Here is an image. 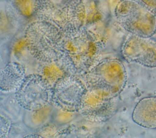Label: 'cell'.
<instances>
[{"mask_svg":"<svg viewBox=\"0 0 156 138\" xmlns=\"http://www.w3.org/2000/svg\"><path fill=\"white\" fill-rule=\"evenodd\" d=\"M127 81L124 64L116 58H105L92 66L85 73L87 88L99 90L118 97Z\"/></svg>","mask_w":156,"mask_h":138,"instance_id":"3957f363","label":"cell"},{"mask_svg":"<svg viewBox=\"0 0 156 138\" xmlns=\"http://www.w3.org/2000/svg\"><path fill=\"white\" fill-rule=\"evenodd\" d=\"M151 11L156 13V0H136Z\"/></svg>","mask_w":156,"mask_h":138,"instance_id":"d6986e66","label":"cell"},{"mask_svg":"<svg viewBox=\"0 0 156 138\" xmlns=\"http://www.w3.org/2000/svg\"><path fill=\"white\" fill-rule=\"evenodd\" d=\"M62 30L56 25L38 19L26 28L24 37L30 54L39 62L55 57L60 51Z\"/></svg>","mask_w":156,"mask_h":138,"instance_id":"7a4b0ae2","label":"cell"},{"mask_svg":"<svg viewBox=\"0 0 156 138\" xmlns=\"http://www.w3.org/2000/svg\"><path fill=\"white\" fill-rule=\"evenodd\" d=\"M38 19L49 22L62 31L74 27L70 2L58 5L51 0H37L35 15Z\"/></svg>","mask_w":156,"mask_h":138,"instance_id":"30bf717a","label":"cell"},{"mask_svg":"<svg viewBox=\"0 0 156 138\" xmlns=\"http://www.w3.org/2000/svg\"><path fill=\"white\" fill-rule=\"evenodd\" d=\"M60 48L80 74L85 73L93 66L101 51L85 27H72L62 31Z\"/></svg>","mask_w":156,"mask_h":138,"instance_id":"6da1fadb","label":"cell"},{"mask_svg":"<svg viewBox=\"0 0 156 138\" xmlns=\"http://www.w3.org/2000/svg\"><path fill=\"white\" fill-rule=\"evenodd\" d=\"M133 121L148 129H156V96H147L136 104L132 114Z\"/></svg>","mask_w":156,"mask_h":138,"instance_id":"4fadbf2b","label":"cell"},{"mask_svg":"<svg viewBox=\"0 0 156 138\" xmlns=\"http://www.w3.org/2000/svg\"><path fill=\"white\" fill-rule=\"evenodd\" d=\"M21 16L10 2H1V38L9 39L18 31L21 23Z\"/></svg>","mask_w":156,"mask_h":138,"instance_id":"9a60e30c","label":"cell"},{"mask_svg":"<svg viewBox=\"0 0 156 138\" xmlns=\"http://www.w3.org/2000/svg\"><path fill=\"white\" fill-rule=\"evenodd\" d=\"M49 106L37 110L31 111L32 113L30 116V123L34 126H40L43 124L51 115L52 110Z\"/></svg>","mask_w":156,"mask_h":138,"instance_id":"e0dca14e","label":"cell"},{"mask_svg":"<svg viewBox=\"0 0 156 138\" xmlns=\"http://www.w3.org/2000/svg\"><path fill=\"white\" fill-rule=\"evenodd\" d=\"M155 34H156V33H155Z\"/></svg>","mask_w":156,"mask_h":138,"instance_id":"44dd1931","label":"cell"},{"mask_svg":"<svg viewBox=\"0 0 156 138\" xmlns=\"http://www.w3.org/2000/svg\"><path fill=\"white\" fill-rule=\"evenodd\" d=\"M38 71L52 86L63 77L77 74L71 61L62 51L54 58L40 62Z\"/></svg>","mask_w":156,"mask_h":138,"instance_id":"7c38bea8","label":"cell"},{"mask_svg":"<svg viewBox=\"0 0 156 138\" xmlns=\"http://www.w3.org/2000/svg\"><path fill=\"white\" fill-rule=\"evenodd\" d=\"M10 120L3 114H1L0 120V136L1 137H6L8 136L10 129Z\"/></svg>","mask_w":156,"mask_h":138,"instance_id":"ac0fdd59","label":"cell"},{"mask_svg":"<svg viewBox=\"0 0 156 138\" xmlns=\"http://www.w3.org/2000/svg\"><path fill=\"white\" fill-rule=\"evenodd\" d=\"M86 28L101 51L114 50L119 46L121 47L127 36V31L118 22L115 16H104Z\"/></svg>","mask_w":156,"mask_h":138,"instance_id":"9c48e42d","label":"cell"},{"mask_svg":"<svg viewBox=\"0 0 156 138\" xmlns=\"http://www.w3.org/2000/svg\"><path fill=\"white\" fill-rule=\"evenodd\" d=\"M26 77V68L18 62H10L1 70L0 88L2 92H16Z\"/></svg>","mask_w":156,"mask_h":138,"instance_id":"5bb4252c","label":"cell"},{"mask_svg":"<svg viewBox=\"0 0 156 138\" xmlns=\"http://www.w3.org/2000/svg\"><path fill=\"white\" fill-rule=\"evenodd\" d=\"M87 90L86 85L76 74L63 77L53 85L52 104L66 112H79Z\"/></svg>","mask_w":156,"mask_h":138,"instance_id":"8992f818","label":"cell"},{"mask_svg":"<svg viewBox=\"0 0 156 138\" xmlns=\"http://www.w3.org/2000/svg\"><path fill=\"white\" fill-rule=\"evenodd\" d=\"M37 0H10V3L18 13L24 18L35 15Z\"/></svg>","mask_w":156,"mask_h":138,"instance_id":"2e32d148","label":"cell"},{"mask_svg":"<svg viewBox=\"0 0 156 138\" xmlns=\"http://www.w3.org/2000/svg\"><path fill=\"white\" fill-rule=\"evenodd\" d=\"M116 98L108 93L87 88L79 112L90 121L107 120L116 111Z\"/></svg>","mask_w":156,"mask_h":138,"instance_id":"52a82bcc","label":"cell"},{"mask_svg":"<svg viewBox=\"0 0 156 138\" xmlns=\"http://www.w3.org/2000/svg\"><path fill=\"white\" fill-rule=\"evenodd\" d=\"M53 86L40 74L26 76L15 92L17 104L27 111L37 110L52 104Z\"/></svg>","mask_w":156,"mask_h":138,"instance_id":"5b68a950","label":"cell"},{"mask_svg":"<svg viewBox=\"0 0 156 138\" xmlns=\"http://www.w3.org/2000/svg\"><path fill=\"white\" fill-rule=\"evenodd\" d=\"M74 27H87L105 16L99 0H72L70 2Z\"/></svg>","mask_w":156,"mask_h":138,"instance_id":"8fae6325","label":"cell"},{"mask_svg":"<svg viewBox=\"0 0 156 138\" xmlns=\"http://www.w3.org/2000/svg\"><path fill=\"white\" fill-rule=\"evenodd\" d=\"M123 58L129 62L147 68L156 67V40L129 33L120 48Z\"/></svg>","mask_w":156,"mask_h":138,"instance_id":"ba28073f","label":"cell"},{"mask_svg":"<svg viewBox=\"0 0 156 138\" xmlns=\"http://www.w3.org/2000/svg\"><path fill=\"white\" fill-rule=\"evenodd\" d=\"M54 3L58 5H65L68 4L72 0H51Z\"/></svg>","mask_w":156,"mask_h":138,"instance_id":"ffe728a7","label":"cell"},{"mask_svg":"<svg viewBox=\"0 0 156 138\" xmlns=\"http://www.w3.org/2000/svg\"><path fill=\"white\" fill-rule=\"evenodd\" d=\"M114 16L128 33L151 38L156 33V13L136 0H119Z\"/></svg>","mask_w":156,"mask_h":138,"instance_id":"277c9868","label":"cell"}]
</instances>
